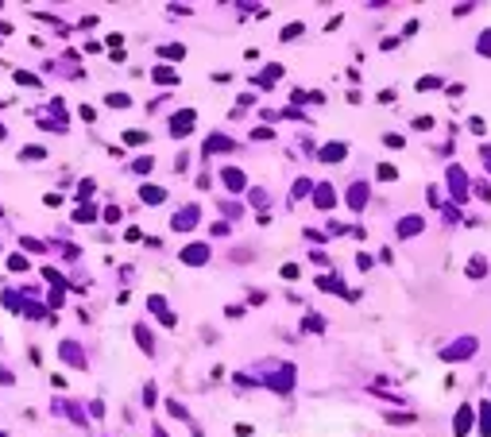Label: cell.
<instances>
[{"mask_svg":"<svg viewBox=\"0 0 491 437\" xmlns=\"http://www.w3.org/2000/svg\"><path fill=\"white\" fill-rule=\"evenodd\" d=\"M190 124H193V113H178V116H174V136L190 132Z\"/></svg>","mask_w":491,"mask_h":437,"instance_id":"6da1fadb","label":"cell"},{"mask_svg":"<svg viewBox=\"0 0 491 437\" xmlns=\"http://www.w3.org/2000/svg\"><path fill=\"white\" fill-rule=\"evenodd\" d=\"M193 217H197V209H182V213L174 217V228H190V225H193Z\"/></svg>","mask_w":491,"mask_h":437,"instance_id":"7a4b0ae2","label":"cell"},{"mask_svg":"<svg viewBox=\"0 0 491 437\" xmlns=\"http://www.w3.org/2000/svg\"><path fill=\"white\" fill-rule=\"evenodd\" d=\"M468 426H472V410H460V414H456V433L464 437V433H468Z\"/></svg>","mask_w":491,"mask_h":437,"instance_id":"3957f363","label":"cell"},{"mask_svg":"<svg viewBox=\"0 0 491 437\" xmlns=\"http://www.w3.org/2000/svg\"><path fill=\"white\" fill-rule=\"evenodd\" d=\"M337 159H344V143H329L325 147V163H337Z\"/></svg>","mask_w":491,"mask_h":437,"instance_id":"277c9868","label":"cell"},{"mask_svg":"<svg viewBox=\"0 0 491 437\" xmlns=\"http://www.w3.org/2000/svg\"><path fill=\"white\" fill-rule=\"evenodd\" d=\"M182 259H190V263H202V259H205V248H202V244L186 248V252H182Z\"/></svg>","mask_w":491,"mask_h":437,"instance_id":"5b68a950","label":"cell"},{"mask_svg":"<svg viewBox=\"0 0 491 437\" xmlns=\"http://www.w3.org/2000/svg\"><path fill=\"white\" fill-rule=\"evenodd\" d=\"M143 201H163V190L159 186H143Z\"/></svg>","mask_w":491,"mask_h":437,"instance_id":"8992f818","label":"cell"},{"mask_svg":"<svg viewBox=\"0 0 491 437\" xmlns=\"http://www.w3.org/2000/svg\"><path fill=\"white\" fill-rule=\"evenodd\" d=\"M483 437H491V406H483Z\"/></svg>","mask_w":491,"mask_h":437,"instance_id":"52a82bcc","label":"cell"},{"mask_svg":"<svg viewBox=\"0 0 491 437\" xmlns=\"http://www.w3.org/2000/svg\"><path fill=\"white\" fill-rule=\"evenodd\" d=\"M298 35H302V27H298V24H290L286 31H282V39H298Z\"/></svg>","mask_w":491,"mask_h":437,"instance_id":"ba28073f","label":"cell"},{"mask_svg":"<svg viewBox=\"0 0 491 437\" xmlns=\"http://www.w3.org/2000/svg\"><path fill=\"white\" fill-rule=\"evenodd\" d=\"M24 159H43V147H24Z\"/></svg>","mask_w":491,"mask_h":437,"instance_id":"9c48e42d","label":"cell"}]
</instances>
